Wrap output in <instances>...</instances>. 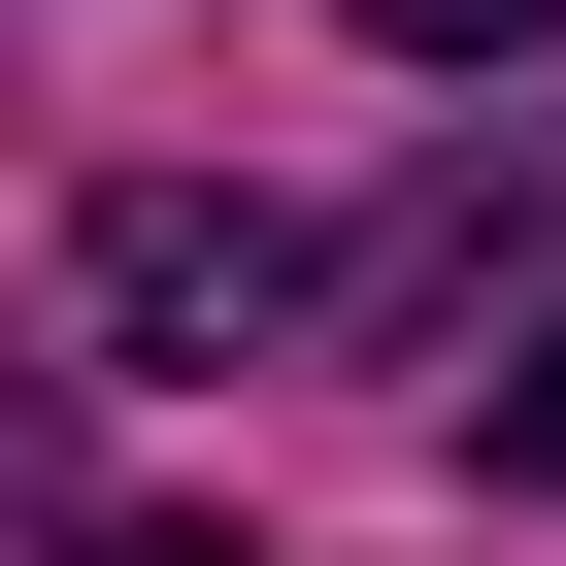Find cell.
Masks as SVG:
<instances>
[{"mask_svg": "<svg viewBox=\"0 0 566 566\" xmlns=\"http://www.w3.org/2000/svg\"><path fill=\"white\" fill-rule=\"evenodd\" d=\"M367 34H400V67H533L566 0H367Z\"/></svg>", "mask_w": 566, "mask_h": 566, "instance_id": "obj_2", "label": "cell"}, {"mask_svg": "<svg viewBox=\"0 0 566 566\" xmlns=\"http://www.w3.org/2000/svg\"><path fill=\"white\" fill-rule=\"evenodd\" d=\"M0 467H34V400H0Z\"/></svg>", "mask_w": 566, "mask_h": 566, "instance_id": "obj_5", "label": "cell"}, {"mask_svg": "<svg viewBox=\"0 0 566 566\" xmlns=\"http://www.w3.org/2000/svg\"><path fill=\"white\" fill-rule=\"evenodd\" d=\"M101 301H134L167 367H233L266 301H301V233H266V200H101Z\"/></svg>", "mask_w": 566, "mask_h": 566, "instance_id": "obj_1", "label": "cell"}, {"mask_svg": "<svg viewBox=\"0 0 566 566\" xmlns=\"http://www.w3.org/2000/svg\"><path fill=\"white\" fill-rule=\"evenodd\" d=\"M500 467H533V500H566V334H500Z\"/></svg>", "mask_w": 566, "mask_h": 566, "instance_id": "obj_3", "label": "cell"}, {"mask_svg": "<svg viewBox=\"0 0 566 566\" xmlns=\"http://www.w3.org/2000/svg\"><path fill=\"white\" fill-rule=\"evenodd\" d=\"M101 566H233V533H101Z\"/></svg>", "mask_w": 566, "mask_h": 566, "instance_id": "obj_4", "label": "cell"}]
</instances>
